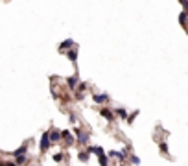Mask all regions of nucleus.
I'll return each mask as SVG.
<instances>
[{"label":"nucleus","mask_w":188,"mask_h":166,"mask_svg":"<svg viewBox=\"0 0 188 166\" xmlns=\"http://www.w3.org/2000/svg\"><path fill=\"white\" fill-rule=\"evenodd\" d=\"M100 115H102L105 120H113L114 118V115L111 113V109H102V111H100Z\"/></svg>","instance_id":"nucleus-3"},{"label":"nucleus","mask_w":188,"mask_h":166,"mask_svg":"<svg viewBox=\"0 0 188 166\" xmlns=\"http://www.w3.org/2000/svg\"><path fill=\"white\" fill-rule=\"evenodd\" d=\"M61 137H65L68 144H72V142H74V137L70 135V131H63V133H61Z\"/></svg>","instance_id":"nucleus-5"},{"label":"nucleus","mask_w":188,"mask_h":166,"mask_svg":"<svg viewBox=\"0 0 188 166\" xmlns=\"http://www.w3.org/2000/svg\"><path fill=\"white\" fill-rule=\"evenodd\" d=\"M48 137H50V142H59V138H61V133L59 131H52V133H48Z\"/></svg>","instance_id":"nucleus-2"},{"label":"nucleus","mask_w":188,"mask_h":166,"mask_svg":"<svg viewBox=\"0 0 188 166\" xmlns=\"http://www.w3.org/2000/svg\"><path fill=\"white\" fill-rule=\"evenodd\" d=\"M50 137H48V133H44L42 135V138H41V151H46L48 148H50Z\"/></svg>","instance_id":"nucleus-1"},{"label":"nucleus","mask_w":188,"mask_h":166,"mask_svg":"<svg viewBox=\"0 0 188 166\" xmlns=\"http://www.w3.org/2000/svg\"><path fill=\"white\" fill-rule=\"evenodd\" d=\"M80 159H81V161H87V159H88V155H87V151H81V153H80Z\"/></svg>","instance_id":"nucleus-14"},{"label":"nucleus","mask_w":188,"mask_h":166,"mask_svg":"<svg viewBox=\"0 0 188 166\" xmlns=\"http://www.w3.org/2000/svg\"><path fill=\"white\" fill-rule=\"evenodd\" d=\"M77 138H80V142H81V144H85V142H87V135L80 133V129H77Z\"/></svg>","instance_id":"nucleus-9"},{"label":"nucleus","mask_w":188,"mask_h":166,"mask_svg":"<svg viewBox=\"0 0 188 166\" xmlns=\"http://www.w3.org/2000/svg\"><path fill=\"white\" fill-rule=\"evenodd\" d=\"M66 55H68V59H70V61H76V59H77V54H76L74 50H72V52H68Z\"/></svg>","instance_id":"nucleus-10"},{"label":"nucleus","mask_w":188,"mask_h":166,"mask_svg":"<svg viewBox=\"0 0 188 166\" xmlns=\"http://www.w3.org/2000/svg\"><path fill=\"white\" fill-rule=\"evenodd\" d=\"M70 46H72V41H70V39H66V41L61 44V46H59V50H66V48H70Z\"/></svg>","instance_id":"nucleus-6"},{"label":"nucleus","mask_w":188,"mask_h":166,"mask_svg":"<svg viewBox=\"0 0 188 166\" xmlns=\"http://www.w3.org/2000/svg\"><path fill=\"white\" fill-rule=\"evenodd\" d=\"M17 162H19V164L26 162V157H24V155H17Z\"/></svg>","instance_id":"nucleus-13"},{"label":"nucleus","mask_w":188,"mask_h":166,"mask_svg":"<svg viewBox=\"0 0 188 166\" xmlns=\"http://www.w3.org/2000/svg\"><path fill=\"white\" fill-rule=\"evenodd\" d=\"M66 83H68V87H70V89H76V85H77V77H76V76L68 77V80H66Z\"/></svg>","instance_id":"nucleus-4"},{"label":"nucleus","mask_w":188,"mask_h":166,"mask_svg":"<svg viewBox=\"0 0 188 166\" xmlns=\"http://www.w3.org/2000/svg\"><path fill=\"white\" fill-rule=\"evenodd\" d=\"M98 159H100V164H107V157H105L103 153H100V155H98Z\"/></svg>","instance_id":"nucleus-12"},{"label":"nucleus","mask_w":188,"mask_h":166,"mask_svg":"<svg viewBox=\"0 0 188 166\" xmlns=\"http://www.w3.org/2000/svg\"><path fill=\"white\" fill-rule=\"evenodd\" d=\"M181 4H183V7H184V9L188 7V4H186V0H181Z\"/></svg>","instance_id":"nucleus-17"},{"label":"nucleus","mask_w":188,"mask_h":166,"mask_svg":"<svg viewBox=\"0 0 188 166\" xmlns=\"http://www.w3.org/2000/svg\"><path fill=\"white\" fill-rule=\"evenodd\" d=\"M105 100H107V96L105 94H94V102H105Z\"/></svg>","instance_id":"nucleus-7"},{"label":"nucleus","mask_w":188,"mask_h":166,"mask_svg":"<svg viewBox=\"0 0 188 166\" xmlns=\"http://www.w3.org/2000/svg\"><path fill=\"white\" fill-rule=\"evenodd\" d=\"M26 153V146H22V148H19L17 151H13V157H17V155H24Z\"/></svg>","instance_id":"nucleus-8"},{"label":"nucleus","mask_w":188,"mask_h":166,"mask_svg":"<svg viewBox=\"0 0 188 166\" xmlns=\"http://www.w3.org/2000/svg\"><path fill=\"white\" fill-rule=\"evenodd\" d=\"M85 89H87V85H85V83H80V87H77V91L81 92V91H85Z\"/></svg>","instance_id":"nucleus-16"},{"label":"nucleus","mask_w":188,"mask_h":166,"mask_svg":"<svg viewBox=\"0 0 188 166\" xmlns=\"http://www.w3.org/2000/svg\"><path fill=\"white\" fill-rule=\"evenodd\" d=\"M116 115H118L120 118H126V116H127V113H126L124 109H116Z\"/></svg>","instance_id":"nucleus-11"},{"label":"nucleus","mask_w":188,"mask_h":166,"mask_svg":"<svg viewBox=\"0 0 188 166\" xmlns=\"http://www.w3.org/2000/svg\"><path fill=\"white\" fill-rule=\"evenodd\" d=\"M61 159H63V153H57V155H54V161H57V162H59Z\"/></svg>","instance_id":"nucleus-15"}]
</instances>
